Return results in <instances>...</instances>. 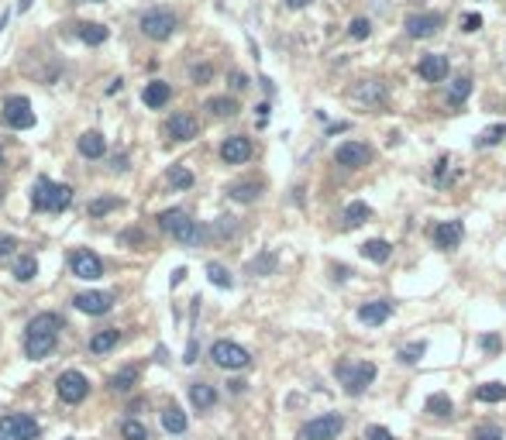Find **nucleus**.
<instances>
[{
	"instance_id": "f257e3e1",
	"label": "nucleus",
	"mask_w": 506,
	"mask_h": 440,
	"mask_svg": "<svg viewBox=\"0 0 506 440\" xmlns=\"http://www.w3.org/2000/svg\"><path fill=\"white\" fill-rule=\"evenodd\" d=\"M59 330H62V317L59 313H38L28 320V330H24V354L31 361H42L56 351Z\"/></svg>"
},
{
	"instance_id": "f03ea898",
	"label": "nucleus",
	"mask_w": 506,
	"mask_h": 440,
	"mask_svg": "<svg viewBox=\"0 0 506 440\" xmlns=\"http://www.w3.org/2000/svg\"><path fill=\"white\" fill-rule=\"evenodd\" d=\"M72 203V189L62 186V182H52L49 175H42L31 189V207L35 210H49V214H59Z\"/></svg>"
},
{
	"instance_id": "7ed1b4c3",
	"label": "nucleus",
	"mask_w": 506,
	"mask_h": 440,
	"mask_svg": "<svg viewBox=\"0 0 506 440\" xmlns=\"http://www.w3.org/2000/svg\"><path fill=\"white\" fill-rule=\"evenodd\" d=\"M159 227L169 230L179 244H197V241H204V227L190 217L186 210H162V214H159Z\"/></svg>"
},
{
	"instance_id": "20e7f679",
	"label": "nucleus",
	"mask_w": 506,
	"mask_h": 440,
	"mask_svg": "<svg viewBox=\"0 0 506 440\" xmlns=\"http://www.w3.org/2000/svg\"><path fill=\"white\" fill-rule=\"evenodd\" d=\"M337 379L344 385V392L348 395H358V392H365L369 385L376 382V365L372 361H341L337 365Z\"/></svg>"
},
{
	"instance_id": "39448f33",
	"label": "nucleus",
	"mask_w": 506,
	"mask_h": 440,
	"mask_svg": "<svg viewBox=\"0 0 506 440\" xmlns=\"http://www.w3.org/2000/svg\"><path fill=\"white\" fill-rule=\"evenodd\" d=\"M141 35L145 38H152V42H166V38H172V31L179 28V21H176V14L172 10H166V7H155V10H148L145 17H141Z\"/></svg>"
},
{
	"instance_id": "423d86ee",
	"label": "nucleus",
	"mask_w": 506,
	"mask_h": 440,
	"mask_svg": "<svg viewBox=\"0 0 506 440\" xmlns=\"http://www.w3.org/2000/svg\"><path fill=\"white\" fill-rule=\"evenodd\" d=\"M0 440H38V423L28 413L0 416Z\"/></svg>"
},
{
	"instance_id": "0eeeda50",
	"label": "nucleus",
	"mask_w": 506,
	"mask_h": 440,
	"mask_svg": "<svg viewBox=\"0 0 506 440\" xmlns=\"http://www.w3.org/2000/svg\"><path fill=\"white\" fill-rule=\"evenodd\" d=\"M56 392L62 402H69V406H76V402H83L86 395H90V379L83 375V372H76V368H69V372H62L56 379Z\"/></svg>"
},
{
	"instance_id": "6e6552de",
	"label": "nucleus",
	"mask_w": 506,
	"mask_h": 440,
	"mask_svg": "<svg viewBox=\"0 0 506 440\" xmlns=\"http://www.w3.org/2000/svg\"><path fill=\"white\" fill-rule=\"evenodd\" d=\"M341 430H344V416L341 413H324V416H314L310 423H303L300 437L303 440H337Z\"/></svg>"
},
{
	"instance_id": "1a4fd4ad",
	"label": "nucleus",
	"mask_w": 506,
	"mask_h": 440,
	"mask_svg": "<svg viewBox=\"0 0 506 440\" xmlns=\"http://www.w3.org/2000/svg\"><path fill=\"white\" fill-rule=\"evenodd\" d=\"M210 358H214V365H221L227 372H238V368H248L252 365V354L241 344H234V340H217L210 347Z\"/></svg>"
},
{
	"instance_id": "9d476101",
	"label": "nucleus",
	"mask_w": 506,
	"mask_h": 440,
	"mask_svg": "<svg viewBox=\"0 0 506 440\" xmlns=\"http://www.w3.org/2000/svg\"><path fill=\"white\" fill-rule=\"evenodd\" d=\"M3 124H10L14 131H28L35 127V113L28 97H7L3 100Z\"/></svg>"
},
{
	"instance_id": "9b49d317",
	"label": "nucleus",
	"mask_w": 506,
	"mask_h": 440,
	"mask_svg": "<svg viewBox=\"0 0 506 440\" xmlns=\"http://www.w3.org/2000/svg\"><path fill=\"white\" fill-rule=\"evenodd\" d=\"M69 269L76 278H86V282H93V278H100L104 275V262L90 251V248H76L72 251V258H69Z\"/></svg>"
},
{
	"instance_id": "f8f14e48",
	"label": "nucleus",
	"mask_w": 506,
	"mask_h": 440,
	"mask_svg": "<svg viewBox=\"0 0 506 440\" xmlns=\"http://www.w3.org/2000/svg\"><path fill=\"white\" fill-rule=\"evenodd\" d=\"M72 306H76L79 313H90V317H104V313H107V310L114 306V296H111V292H76Z\"/></svg>"
},
{
	"instance_id": "ddd939ff",
	"label": "nucleus",
	"mask_w": 506,
	"mask_h": 440,
	"mask_svg": "<svg viewBox=\"0 0 506 440\" xmlns=\"http://www.w3.org/2000/svg\"><path fill=\"white\" fill-rule=\"evenodd\" d=\"M445 24V17L441 14H410L406 17V35L410 38H431V35H438V28Z\"/></svg>"
},
{
	"instance_id": "4468645a",
	"label": "nucleus",
	"mask_w": 506,
	"mask_h": 440,
	"mask_svg": "<svg viewBox=\"0 0 506 440\" xmlns=\"http://www.w3.org/2000/svg\"><path fill=\"white\" fill-rule=\"evenodd\" d=\"M335 159H337V165H344V168H362V165L372 159V152H369V145H362V141H344V145H337Z\"/></svg>"
},
{
	"instance_id": "2eb2a0df",
	"label": "nucleus",
	"mask_w": 506,
	"mask_h": 440,
	"mask_svg": "<svg viewBox=\"0 0 506 440\" xmlns=\"http://www.w3.org/2000/svg\"><path fill=\"white\" fill-rule=\"evenodd\" d=\"M393 317V303L390 299H372V303H362L358 306V320L369 324V327H379Z\"/></svg>"
},
{
	"instance_id": "dca6fc26",
	"label": "nucleus",
	"mask_w": 506,
	"mask_h": 440,
	"mask_svg": "<svg viewBox=\"0 0 506 440\" xmlns=\"http://www.w3.org/2000/svg\"><path fill=\"white\" fill-rule=\"evenodd\" d=\"M197 131H200V124L190 113H172L166 124V134L172 141H190V138H197Z\"/></svg>"
},
{
	"instance_id": "f3484780",
	"label": "nucleus",
	"mask_w": 506,
	"mask_h": 440,
	"mask_svg": "<svg viewBox=\"0 0 506 440\" xmlns=\"http://www.w3.org/2000/svg\"><path fill=\"white\" fill-rule=\"evenodd\" d=\"M461 237H465L461 220H445V223H438V227H434V244H438V248H445V251H454V248L461 244Z\"/></svg>"
},
{
	"instance_id": "a211bd4d",
	"label": "nucleus",
	"mask_w": 506,
	"mask_h": 440,
	"mask_svg": "<svg viewBox=\"0 0 506 440\" xmlns=\"http://www.w3.org/2000/svg\"><path fill=\"white\" fill-rule=\"evenodd\" d=\"M221 159L227 165H241L252 159V141L248 138H241V134H234V138H224V145H221Z\"/></svg>"
},
{
	"instance_id": "6ab92c4d",
	"label": "nucleus",
	"mask_w": 506,
	"mask_h": 440,
	"mask_svg": "<svg viewBox=\"0 0 506 440\" xmlns=\"http://www.w3.org/2000/svg\"><path fill=\"white\" fill-rule=\"evenodd\" d=\"M417 72H420V79H427V83H441V79L448 76V58H445V55H424L420 65H417Z\"/></svg>"
},
{
	"instance_id": "aec40b11",
	"label": "nucleus",
	"mask_w": 506,
	"mask_h": 440,
	"mask_svg": "<svg viewBox=\"0 0 506 440\" xmlns=\"http://www.w3.org/2000/svg\"><path fill=\"white\" fill-rule=\"evenodd\" d=\"M351 100H358V104H383L386 100V83H379V79H365V83H358L355 90H351Z\"/></svg>"
},
{
	"instance_id": "412c9836",
	"label": "nucleus",
	"mask_w": 506,
	"mask_h": 440,
	"mask_svg": "<svg viewBox=\"0 0 506 440\" xmlns=\"http://www.w3.org/2000/svg\"><path fill=\"white\" fill-rule=\"evenodd\" d=\"M169 97H172V90H169V83H162V79H152V83L141 90V100H145V107H152V110L166 107Z\"/></svg>"
},
{
	"instance_id": "4be33fe9",
	"label": "nucleus",
	"mask_w": 506,
	"mask_h": 440,
	"mask_svg": "<svg viewBox=\"0 0 506 440\" xmlns=\"http://www.w3.org/2000/svg\"><path fill=\"white\" fill-rule=\"evenodd\" d=\"M190 402H193V409H214V402H217V388L207 382H193L190 385Z\"/></svg>"
},
{
	"instance_id": "5701e85b",
	"label": "nucleus",
	"mask_w": 506,
	"mask_h": 440,
	"mask_svg": "<svg viewBox=\"0 0 506 440\" xmlns=\"http://www.w3.org/2000/svg\"><path fill=\"white\" fill-rule=\"evenodd\" d=\"M104 152H107V138L100 131H86L79 138V155L83 159H104Z\"/></svg>"
},
{
	"instance_id": "b1692460",
	"label": "nucleus",
	"mask_w": 506,
	"mask_h": 440,
	"mask_svg": "<svg viewBox=\"0 0 506 440\" xmlns=\"http://www.w3.org/2000/svg\"><path fill=\"white\" fill-rule=\"evenodd\" d=\"M358 251H362V258H369V262H376V265H386L390 255H393V244L383 241V237H372V241H365Z\"/></svg>"
},
{
	"instance_id": "393cba45",
	"label": "nucleus",
	"mask_w": 506,
	"mask_h": 440,
	"mask_svg": "<svg viewBox=\"0 0 506 440\" xmlns=\"http://www.w3.org/2000/svg\"><path fill=\"white\" fill-rule=\"evenodd\" d=\"M372 217V207L365 203V200H351L348 207H344V214H341V227L344 230H351V227H358L362 220Z\"/></svg>"
},
{
	"instance_id": "a878e982",
	"label": "nucleus",
	"mask_w": 506,
	"mask_h": 440,
	"mask_svg": "<svg viewBox=\"0 0 506 440\" xmlns=\"http://www.w3.org/2000/svg\"><path fill=\"white\" fill-rule=\"evenodd\" d=\"M121 344V330H100V333H93L90 337V351L93 354H107Z\"/></svg>"
},
{
	"instance_id": "bb28decb",
	"label": "nucleus",
	"mask_w": 506,
	"mask_h": 440,
	"mask_svg": "<svg viewBox=\"0 0 506 440\" xmlns=\"http://www.w3.org/2000/svg\"><path fill=\"white\" fill-rule=\"evenodd\" d=\"M162 427H166L169 434H186L190 420H186V413H183L179 406H166V413H162Z\"/></svg>"
},
{
	"instance_id": "cd10ccee",
	"label": "nucleus",
	"mask_w": 506,
	"mask_h": 440,
	"mask_svg": "<svg viewBox=\"0 0 506 440\" xmlns=\"http://www.w3.org/2000/svg\"><path fill=\"white\" fill-rule=\"evenodd\" d=\"M76 35H79L86 45H104L111 31H107L104 24H93V21H86V24H79V28H76Z\"/></svg>"
},
{
	"instance_id": "c85d7f7f",
	"label": "nucleus",
	"mask_w": 506,
	"mask_h": 440,
	"mask_svg": "<svg viewBox=\"0 0 506 440\" xmlns=\"http://www.w3.org/2000/svg\"><path fill=\"white\" fill-rule=\"evenodd\" d=\"M468 93H472V79H468V76H458L448 90V104L451 107H461V104L468 100Z\"/></svg>"
},
{
	"instance_id": "c756f323",
	"label": "nucleus",
	"mask_w": 506,
	"mask_h": 440,
	"mask_svg": "<svg viewBox=\"0 0 506 440\" xmlns=\"http://www.w3.org/2000/svg\"><path fill=\"white\" fill-rule=\"evenodd\" d=\"M506 399V385L503 382H486L475 388V402H503Z\"/></svg>"
},
{
	"instance_id": "7c9ffc66",
	"label": "nucleus",
	"mask_w": 506,
	"mask_h": 440,
	"mask_svg": "<svg viewBox=\"0 0 506 440\" xmlns=\"http://www.w3.org/2000/svg\"><path fill=\"white\" fill-rule=\"evenodd\" d=\"M431 416H438V420H445V416H451V399L445 395V392H434V395H427V406H424Z\"/></svg>"
},
{
	"instance_id": "2f4dec72",
	"label": "nucleus",
	"mask_w": 506,
	"mask_h": 440,
	"mask_svg": "<svg viewBox=\"0 0 506 440\" xmlns=\"http://www.w3.org/2000/svg\"><path fill=\"white\" fill-rule=\"evenodd\" d=\"M166 179H169L172 189H190V186H193V172H190L186 165H169Z\"/></svg>"
},
{
	"instance_id": "473e14b6",
	"label": "nucleus",
	"mask_w": 506,
	"mask_h": 440,
	"mask_svg": "<svg viewBox=\"0 0 506 440\" xmlns=\"http://www.w3.org/2000/svg\"><path fill=\"white\" fill-rule=\"evenodd\" d=\"M38 275V262H35V255H21L17 262H14V278L17 282H31Z\"/></svg>"
},
{
	"instance_id": "72a5a7b5",
	"label": "nucleus",
	"mask_w": 506,
	"mask_h": 440,
	"mask_svg": "<svg viewBox=\"0 0 506 440\" xmlns=\"http://www.w3.org/2000/svg\"><path fill=\"white\" fill-rule=\"evenodd\" d=\"M227 193H231V200H238V203H252V200L262 193V186H259V182H234Z\"/></svg>"
},
{
	"instance_id": "f704fd0d",
	"label": "nucleus",
	"mask_w": 506,
	"mask_h": 440,
	"mask_svg": "<svg viewBox=\"0 0 506 440\" xmlns=\"http://www.w3.org/2000/svg\"><path fill=\"white\" fill-rule=\"evenodd\" d=\"M506 138V120L503 124H493V127H486L479 138H475V148H493V145H500Z\"/></svg>"
},
{
	"instance_id": "c9c22d12",
	"label": "nucleus",
	"mask_w": 506,
	"mask_h": 440,
	"mask_svg": "<svg viewBox=\"0 0 506 440\" xmlns=\"http://www.w3.org/2000/svg\"><path fill=\"white\" fill-rule=\"evenodd\" d=\"M424 354H427V344H424V340H410V344L399 347V361H403V365H417Z\"/></svg>"
},
{
	"instance_id": "e433bc0d",
	"label": "nucleus",
	"mask_w": 506,
	"mask_h": 440,
	"mask_svg": "<svg viewBox=\"0 0 506 440\" xmlns=\"http://www.w3.org/2000/svg\"><path fill=\"white\" fill-rule=\"evenodd\" d=\"M207 110H210L214 117H234V113H238V104H234L231 97H210V100H207Z\"/></svg>"
},
{
	"instance_id": "4c0bfd02",
	"label": "nucleus",
	"mask_w": 506,
	"mask_h": 440,
	"mask_svg": "<svg viewBox=\"0 0 506 440\" xmlns=\"http://www.w3.org/2000/svg\"><path fill=\"white\" fill-rule=\"evenodd\" d=\"M207 278H210L214 285H221V289H231V285H234L231 272H227L224 265H217V262H210V265H207Z\"/></svg>"
},
{
	"instance_id": "58836bf2",
	"label": "nucleus",
	"mask_w": 506,
	"mask_h": 440,
	"mask_svg": "<svg viewBox=\"0 0 506 440\" xmlns=\"http://www.w3.org/2000/svg\"><path fill=\"white\" fill-rule=\"evenodd\" d=\"M121 437L124 440H148V430L141 427V420H124V423H121Z\"/></svg>"
},
{
	"instance_id": "ea45409f",
	"label": "nucleus",
	"mask_w": 506,
	"mask_h": 440,
	"mask_svg": "<svg viewBox=\"0 0 506 440\" xmlns=\"http://www.w3.org/2000/svg\"><path fill=\"white\" fill-rule=\"evenodd\" d=\"M273 269H276V255H269V251H266V255H259V258L248 265V272H252V275H269Z\"/></svg>"
},
{
	"instance_id": "a19ab883",
	"label": "nucleus",
	"mask_w": 506,
	"mask_h": 440,
	"mask_svg": "<svg viewBox=\"0 0 506 440\" xmlns=\"http://www.w3.org/2000/svg\"><path fill=\"white\" fill-rule=\"evenodd\" d=\"M472 440H503V427H496V423H482V427L472 430Z\"/></svg>"
},
{
	"instance_id": "79ce46f5",
	"label": "nucleus",
	"mask_w": 506,
	"mask_h": 440,
	"mask_svg": "<svg viewBox=\"0 0 506 440\" xmlns=\"http://www.w3.org/2000/svg\"><path fill=\"white\" fill-rule=\"evenodd\" d=\"M135 379H138V372H135V368H124V372H117V375L111 379V388L114 392H124V388H131Z\"/></svg>"
},
{
	"instance_id": "37998d69",
	"label": "nucleus",
	"mask_w": 506,
	"mask_h": 440,
	"mask_svg": "<svg viewBox=\"0 0 506 440\" xmlns=\"http://www.w3.org/2000/svg\"><path fill=\"white\" fill-rule=\"evenodd\" d=\"M348 35H351L355 42L369 38V35H372V24H369V17H355V21H351V28H348Z\"/></svg>"
},
{
	"instance_id": "c03bdc74",
	"label": "nucleus",
	"mask_w": 506,
	"mask_h": 440,
	"mask_svg": "<svg viewBox=\"0 0 506 440\" xmlns=\"http://www.w3.org/2000/svg\"><path fill=\"white\" fill-rule=\"evenodd\" d=\"M121 207V200H93L90 203V217H100V214H111Z\"/></svg>"
},
{
	"instance_id": "a18cd8bd",
	"label": "nucleus",
	"mask_w": 506,
	"mask_h": 440,
	"mask_svg": "<svg viewBox=\"0 0 506 440\" xmlns=\"http://www.w3.org/2000/svg\"><path fill=\"white\" fill-rule=\"evenodd\" d=\"M482 28V17L479 14H465L461 17V31H479Z\"/></svg>"
},
{
	"instance_id": "49530a36",
	"label": "nucleus",
	"mask_w": 506,
	"mask_h": 440,
	"mask_svg": "<svg viewBox=\"0 0 506 440\" xmlns=\"http://www.w3.org/2000/svg\"><path fill=\"white\" fill-rule=\"evenodd\" d=\"M482 347H486V351H489V354H496V351H500V347H503V340H500V337H496V333H486V337H482Z\"/></svg>"
},
{
	"instance_id": "de8ad7c7",
	"label": "nucleus",
	"mask_w": 506,
	"mask_h": 440,
	"mask_svg": "<svg viewBox=\"0 0 506 440\" xmlns=\"http://www.w3.org/2000/svg\"><path fill=\"white\" fill-rule=\"evenodd\" d=\"M14 248H17V237H10V234H0V258H3V255H10Z\"/></svg>"
},
{
	"instance_id": "09e8293b",
	"label": "nucleus",
	"mask_w": 506,
	"mask_h": 440,
	"mask_svg": "<svg viewBox=\"0 0 506 440\" xmlns=\"http://www.w3.org/2000/svg\"><path fill=\"white\" fill-rule=\"evenodd\" d=\"M365 437H369V440H396L386 427H369V434H365Z\"/></svg>"
},
{
	"instance_id": "8fccbe9b",
	"label": "nucleus",
	"mask_w": 506,
	"mask_h": 440,
	"mask_svg": "<svg viewBox=\"0 0 506 440\" xmlns=\"http://www.w3.org/2000/svg\"><path fill=\"white\" fill-rule=\"evenodd\" d=\"M348 275H351V269H348V265H335V278H337V282H344Z\"/></svg>"
},
{
	"instance_id": "3c124183",
	"label": "nucleus",
	"mask_w": 506,
	"mask_h": 440,
	"mask_svg": "<svg viewBox=\"0 0 506 440\" xmlns=\"http://www.w3.org/2000/svg\"><path fill=\"white\" fill-rule=\"evenodd\" d=\"M207 76H210V65H197L193 69V79H207Z\"/></svg>"
},
{
	"instance_id": "603ef678",
	"label": "nucleus",
	"mask_w": 506,
	"mask_h": 440,
	"mask_svg": "<svg viewBox=\"0 0 506 440\" xmlns=\"http://www.w3.org/2000/svg\"><path fill=\"white\" fill-rule=\"evenodd\" d=\"M307 3H314V0H286V7H293V10H300V7H307Z\"/></svg>"
},
{
	"instance_id": "864d4df0",
	"label": "nucleus",
	"mask_w": 506,
	"mask_h": 440,
	"mask_svg": "<svg viewBox=\"0 0 506 440\" xmlns=\"http://www.w3.org/2000/svg\"><path fill=\"white\" fill-rule=\"evenodd\" d=\"M28 7H31V0H17V10H21V14H24Z\"/></svg>"
},
{
	"instance_id": "5fc2aeb1",
	"label": "nucleus",
	"mask_w": 506,
	"mask_h": 440,
	"mask_svg": "<svg viewBox=\"0 0 506 440\" xmlns=\"http://www.w3.org/2000/svg\"><path fill=\"white\" fill-rule=\"evenodd\" d=\"M3 21H7V14H0V28H3Z\"/></svg>"
},
{
	"instance_id": "6e6d98bb",
	"label": "nucleus",
	"mask_w": 506,
	"mask_h": 440,
	"mask_svg": "<svg viewBox=\"0 0 506 440\" xmlns=\"http://www.w3.org/2000/svg\"><path fill=\"white\" fill-rule=\"evenodd\" d=\"M0 162H3V148H0Z\"/></svg>"
},
{
	"instance_id": "4d7b16f0",
	"label": "nucleus",
	"mask_w": 506,
	"mask_h": 440,
	"mask_svg": "<svg viewBox=\"0 0 506 440\" xmlns=\"http://www.w3.org/2000/svg\"><path fill=\"white\" fill-rule=\"evenodd\" d=\"M90 3H97V0H90Z\"/></svg>"
}]
</instances>
